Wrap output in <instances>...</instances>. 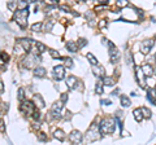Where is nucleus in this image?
<instances>
[{
    "label": "nucleus",
    "mask_w": 156,
    "mask_h": 145,
    "mask_svg": "<svg viewBox=\"0 0 156 145\" xmlns=\"http://www.w3.org/2000/svg\"><path fill=\"white\" fill-rule=\"evenodd\" d=\"M99 127H100V132L103 135H112L115 132V127H116V122L115 118L112 117H105L99 122Z\"/></svg>",
    "instance_id": "f257e3e1"
},
{
    "label": "nucleus",
    "mask_w": 156,
    "mask_h": 145,
    "mask_svg": "<svg viewBox=\"0 0 156 145\" xmlns=\"http://www.w3.org/2000/svg\"><path fill=\"white\" fill-rule=\"evenodd\" d=\"M27 17H29V9H17L13 15V18L22 29L27 26Z\"/></svg>",
    "instance_id": "f03ea898"
},
{
    "label": "nucleus",
    "mask_w": 156,
    "mask_h": 145,
    "mask_svg": "<svg viewBox=\"0 0 156 145\" xmlns=\"http://www.w3.org/2000/svg\"><path fill=\"white\" fill-rule=\"evenodd\" d=\"M100 136H102L100 127H99L96 123H93V125L88 127V130L86 131L85 140H86V141H95V140H98Z\"/></svg>",
    "instance_id": "7ed1b4c3"
},
{
    "label": "nucleus",
    "mask_w": 156,
    "mask_h": 145,
    "mask_svg": "<svg viewBox=\"0 0 156 145\" xmlns=\"http://www.w3.org/2000/svg\"><path fill=\"white\" fill-rule=\"evenodd\" d=\"M35 110H37V109H35V105H34L33 101L26 100V101L21 102V105H20V111L24 115H33Z\"/></svg>",
    "instance_id": "20e7f679"
},
{
    "label": "nucleus",
    "mask_w": 156,
    "mask_h": 145,
    "mask_svg": "<svg viewBox=\"0 0 156 145\" xmlns=\"http://www.w3.org/2000/svg\"><path fill=\"white\" fill-rule=\"evenodd\" d=\"M68 139H69V141H70L72 144H74V145H78V144H81V143H82V140L85 139V136H83L82 133H81L78 130H73L72 132L69 133Z\"/></svg>",
    "instance_id": "39448f33"
},
{
    "label": "nucleus",
    "mask_w": 156,
    "mask_h": 145,
    "mask_svg": "<svg viewBox=\"0 0 156 145\" xmlns=\"http://www.w3.org/2000/svg\"><path fill=\"white\" fill-rule=\"evenodd\" d=\"M64 108V102L61 101H57L52 105L51 108V115L54 117V119H60L61 118V110Z\"/></svg>",
    "instance_id": "423d86ee"
},
{
    "label": "nucleus",
    "mask_w": 156,
    "mask_h": 145,
    "mask_svg": "<svg viewBox=\"0 0 156 145\" xmlns=\"http://www.w3.org/2000/svg\"><path fill=\"white\" fill-rule=\"evenodd\" d=\"M154 43H155L154 39H144L141 43V52L143 55H148L151 52L152 47H154Z\"/></svg>",
    "instance_id": "0eeeda50"
},
{
    "label": "nucleus",
    "mask_w": 156,
    "mask_h": 145,
    "mask_svg": "<svg viewBox=\"0 0 156 145\" xmlns=\"http://www.w3.org/2000/svg\"><path fill=\"white\" fill-rule=\"evenodd\" d=\"M135 78H137V82L139 83V86L142 88L146 87V84H147V77L143 74V71H142V69L139 68V66H137V68H135Z\"/></svg>",
    "instance_id": "6e6552de"
},
{
    "label": "nucleus",
    "mask_w": 156,
    "mask_h": 145,
    "mask_svg": "<svg viewBox=\"0 0 156 145\" xmlns=\"http://www.w3.org/2000/svg\"><path fill=\"white\" fill-rule=\"evenodd\" d=\"M17 43L22 47V49L25 52H30L31 51V45H33L34 42L30 40V39H27V38H20L18 40H17Z\"/></svg>",
    "instance_id": "1a4fd4ad"
},
{
    "label": "nucleus",
    "mask_w": 156,
    "mask_h": 145,
    "mask_svg": "<svg viewBox=\"0 0 156 145\" xmlns=\"http://www.w3.org/2000/svg\"><path fill=\"white\" fill-rule=\"evenodd\" d=\"M54 74H55V79L57 80H63L65 78V66L63 65H57L54 68Z\"/></svg>",
    "instance_id": "9d476101"
},
{
    "label": "nucleus",
    "mask_w": 156,
    "mask_h": 145,
    "mask_svg": "<svg viewBox=\"0 0 156 145\" xmlns=\"http://www.w3.org/2000/svg\"><path fill=\"white\" fill-rule=\"evenodd\" d=\"M120 60V51L117 47H113L109 49V61L112 63H117Z\"/></svg>",
    "instance_id": "9b49d317"
},
{
    "label": "nucleus",
    "mask_w": 156,
    "mask_h": 145,
    "mask_svg": "<svg viewBox=\"0 0 156 145\" xmlns=\"http://www.w3.org/2000/svg\"><path fill=\"white\" fill-rule=\"evenodd\" d=\"M65 82H66V87H68L69 90H76V87H77V84H78V82H79V80L77 79V77L69 75V77L65 79Z\"/></svg>",
    "instance_id": "f8f14e48"
},
{
    "label": "nucleus",
    "mask_w": 156,
    "mask_h": 145,
    "mask_svg": "<svg viewBox=\"0 0 156 145\" xmlns=\"http://www.w3.org/2000/svg\"><path fill=\"white\" fill-rule=\"evenodd\" d=\"M142 71H143V74L146 75L147 78H150L152 75H155V71H154V66L150 65V63H143V65L141 66Z\"/></svg>",
    "instance_id": "ddd939ff"
},
{
    "label": "nucleus",
    "mask_w": 156,
    "mask_h": 145,
    "mask_svg": "<svg viewBox=\"0 0 156 145\" xmlns=\"http://www.w3.org/2000/svg\"><path fill=\"white\" fill-rule=\"evenodd\" d=\"M33 102H34V105H35V108L38 109H43L44 108V100H43V97L40 96V95H38V93H35L34 96H33Z\"/></svg>",
    "instance_id": "4468645a"
},
{
    "label": "nucleus",
    "mask_w": 156,
    "mask_h": 145,
    "mask_svg": "<svg viewBox=\"0 0 156 145\" xmlns=\"http://www.w3.org/2000/svg\"><path fill=\"white\" fill-rule=\"evenodd\" d=\"M91 70H93V73H94V75L95 77H98V78H104L105 75V70H104V68H103L102 65H95V66H91Z\"/></svg>",
    "instance_id": "2eb2a0df"
},
{
    "label": "nucleus",
    "mask_w": 156,
    "mask_h": 145,
    "mask_svg": "<svg viewBox=\"0 0 156 145\" xmlns=\"http://www.w3.org/2000/svg\"><path fill=\"white\" fill-rule=\"evenodd\" d=\"M46 74H47V70H46L43 66H37V68L34 69V75L37 78H43Z\"/></svg>",
    "instance_id": "dca6fc26"
},
{
    "label": "nucleus",
    "mask_w": 156,
    "mask_h": 145,
    "mask_svg": "<svg viewBox=\"0 0 156 145\" xmlns=\"http://www.w3.org/2000/svg\"><path fill=\"white\" fill-rule=\"evenodd\" d=\"M54 26H55V21L54 20H47L43 23V30L46 33H51L52 29H54Z\"/></svg>",
    "instance_id": "f3484780"
},
{
    "label": "nucleus",
    "mask_w": 156,
    "mask_h": 145,
    "mask_svg": "<svg viewBox=\"0 0 156 145\" xmlns=\"http://www.w3.org/2000/svg\"><path fill=\"white\" fill-rule=\"evenodd\" d=\"M65 48L68 49V51L70 52H77L78 49V44L76 43V42H72V40H69V42H66V44H65Z\"/></svg>",
    "instance_id": "a211bd4d"
},
{
    "label": "nucleus",
    "mask_w": 156,
    "mask_h": 145,
    "mask_svg": "<svg viewBox=\"0 0 156 145\" xmlns=\"http://www.w3.org/2000/svg\"><path fill=\"white\" fill-rule=\"evenodd\" d=\"M120 101H121V105L124 108H129L130 105H132V100H130V97H127L126 95H121V96H120Z\"/></svg>",
    "instance_id": "6ab92c4d"
},
{
    "label": "nucleus",
    "mask_w": 156,
    "mask_h": 145,
    "mask_svg": "<svg viewBox=\"0 0 156 145\" xmlns=\"http://www.w3.org/2000/svg\"><path fill=\"white\" fill-rule=\"evenodd\" d=\"M65 132L61 130V128H57V130H55L54 131V137L55 139H57V140H60V141H63V140H65Z\"/></svg>",
    "instance_id": "aec40b11"
},
{
    "label": "nucleus",
    "mask_w": 156,
    "mask_h": 145,
    "mask_svg": "<svg viewBox=\"0 0 156 145\" xmlns=\"http://www.w3.org/2000/svg\"><path fill=\"white\" fill-rule=\"evenodd\" d=\"M133 115H134V118H135V121L137 122H141V121H143V114H142V110H141V108H138V109H134L133 110Z\"/></svg>",
    "instance_id": "412c9836"
},
{
    "label": "nucleus",
    "mask_w": 156,
    "mask_h": 145,
    "mask_svg": "<svg viewBox=\"0 0 156 145\" xmlns=\"http://www.w3.org/2000/svg\"><path fill=\"white\" fill-rule=\"evenodd\" d=\"M102 82L104 86H108V87H113L115 86V79H113L112 77H104L102 79Z\"/></svg>",
    "instance_id": "4be33fe9"
},
{
    "label": "nucleus",
    "mask_w": 156,
    "mask_h": 145,
    "mask_svg": "<svg viewBox=\"0 0 156 145\" xmlns=\"http://www.w3.org/2000/svg\"><path fill=\"white\" fill-rule=\"evenodd\" d=\"M17 98H18L21 102L26 101V95H25V90H24V88H18V91H17Z\"/></svg>",
    "instance_id": "5701e85b"
},
{
    "label": "nucleus",
    "mask_w": 156,
    "mask_h": 145,
    "mask_svg": "<svg viewBox=\"0 0 156 145\" xmlns=\"http://www.w3.org/2000/svg\"><path fill=\"white\" fill-rule=\"evenodd\" d=\"M86 57H87V60H88V62L91 63V66L98 65V60H96V57H95L93 53H90V52H88V53L86 55Z\"/></svg>",
    "instance_id": "b1692460"
},
{
    "label": "nucleus",
    "mask_w": 156,
    "mask_h": 145,
    "mask_svg": "<svg viewBox=\"0 0 156 145\" xmlns=\"http://www.w3.org/2000/svg\"><path fill=\"white\" fill-rule=\"evenodd\" d=\"M42 29H43V22H37V23L31 25V30H33L34 33H40Z\"/></svg>",
    "instance_id": "393cba45"
},
{
    "label": "nucleus",
    "mask_w": 156,
    "mask_h": 145,
    "mask_svg": "<svg viewBox=\"0 0 156 145\" xmlns=\"http://www.w3.org/2000/svg\"><path fill=\"white\" fill-rule=\"evenodd\" d=\"M7 8H8L9 10L16 12L17 8H18V3H17V1H8V3H7Z\"/></svg>",
    "instance_id": "a878e982"
},
{
    "label": "nucleus",
    "mask_w": 156,
    "mask_h": 145,
    "mask_svg": "<svg viewBox=\"0 0 156 145\" xmlns=\"http://www.w3.org/2000/svg\"><path fill=\"white\" fill-rule=\"evenodd\" d=\"M35 47H37V51L39 52V55L43 53L46 49H47V47H46L43 43H40V42H37V43H35Z\"/></svg>",
    "instance_id": "bb28decb"
},
{
    "label": "nucleus",
    "mask_w": 156,
    "mask_h": 145,
    "mask_svg": "<svg viewBox=\"0 0 156 145\" xmlns=\"http://www.w3.org/2000/svg\"><path fill=\"white\" fill-rule=\"evenodd\" d=\"M141 110H142V114H143V118H151V110L148 108L146 106H142L141 108Z\"/></svg>",
    "instance_id": "cd10ccee"
},
{
    "label": "nucleus",
    "mask_w": 156,
    "mask_h": 145,
    "mask_svg": "<svg viewBox=\"0 0 156 145\" xmlns=\"http://www.w3.org/2000/svg\"><path fill=\"white\" fill-rule=\"evenodd\" d=\"M148 100H151V101H154V98L156 97V88H150V90H148Z\"/></svg>",
    "instance_id": "c85d7f7f"
},
{
    "label": "nucleus",
    "mask_w": 156,
    "mask_h": 145,
    "mask_svg": "<svg viewBox=\"0 0 156 145\" xmlns=\"http://www.w3.org/2000/svg\"><path fill=\"white\" fill-rule=\"evenodd\" d=\"M103 82H98L96 83V86H95V93L96 95H102L103 93Z\"/></svg>",
    "instance_id": "c756f323"
},
{
    "label": "nucleus",
    "mask_w": 156,
    "mask_h": 145,
    "mask_svg": "<svg viewBox=\"0 0 156 145\" xmlns=\"http://www.w3.org/2000/svg\"><path fill=\"white\" fill-rule=\"evenodd\" d=\"M77 44H78V48H83L85 47V45H86L87 44V40H86V39H85V38H79V39H78V40H77Z\"/></svg>",
    "instance_id": "7c9ffc66"
},
{
    "label": "nucleus",
    "mask_w": 156,
    "mask_h": 145,
    "mask_svg": "<svg viewBox=\"0 0 156 145\" xmlns=\"http://www.w3.org/2000/svg\"><path fill=\"white\" fill-rule=\"evenodd\" d=\"M64 60V63H65V66L66 68H73V60L72 58H69V57H65V58H63Z\"/></svg>",
    "instance_id": "2f4dec72"
},
{
    "label": "nucleus",
    "mask_w": 156,
    "mask_h": 145,
    "mask_svg": "<svg viewBox=\"0 0 156 145\" xmlns=\"http://www.w3.org/2000/svg\"><path fill=\"white\" fill-rule=\"evenodd\" d=\"M49 53H51V56H52L54 58H59V60H61V56H60L59 51H56V49H49Z\"/></svg>",
    "instance_id": "473e14b6"
},
{
    "label": "nucleus",
    "mask_w": 156,
    "mask_h": 145,
    "mask_svg": "<svg viewBox=\"0 0 156 145\" xmlns=\"http://www.w3.org/2000/svg\"><path fill=\"white\" fill-rule=\"evenodd\" d=\"M125 57H126V62L127 63H133V55L130 53V52H126Z\"/></svg>",
    "instance_id": "72a5a7b5"
},
{
    "label": "nucleus",
    "mask_w": 156,
    "mask_h": 145,
    "mask_svg": "<svg viewBox=\"0 0 156 145\" xmlns=\"http://www.w3.org/2000/svg\"><path fill=\"white\" fill-rule=\"evenodd\" d=\"M85 16H86L87 20H90V22H93V21H94V13L90 12V10H87V12L85 13Z\"/></svg>",
    "instance_id": "f704fd0d"
},
{
    "label": "nucleus",
    "mask_w": 156,
    "mask_h": 145,
    "mask_svg": "<svg viewBox=\"0 0 156 145\" xmlns=\"http://www.w3.org/2000/svg\"><path fill=\"white\" fill-rule=\"evenodd\" d=\"M33 118L35 119V121H38V122H39V119H40V113H39V110H38V109L34 111V114H33Z\"/></svg>",
    "instance_id": "c9c22d12"
},
{
    "label": "nucleus",
    "mask_w": 156,
    "mask_h": 145,
    "mask_svg": "<svg viewBox=\"0 0 156 145\" xmlns=\"http://www.w3.org/2000/svg\"><path fill=\"white\" fill-rule=\"evenodd\" d=\"M27 3L26 1H18V9H26Z\"/></svg>",
    "instance_id": "e433bc0d"
},
{
    "label": "nucleus",
    "mask_w": 156,
    "mask_h": 145,
    "mask_svg": "<svg viewBox=\"0 0 156 145\" xmlns=\"http://www.w3.org/2000/svg\"><path fill=\"white\" fill-rule=\"evenodd\" d=\"M66 100H68V93H61V96H60V101L66 102Z\"/></svg>",
    "instance_id": "4c0bfd02"
},
{
    "label": "nucleus",
    "mask_w": 156,
    "mask_h": 145,
    "mask_svg": "<svg viewBox=\"0 0 156 145\" xmlns=\"http://www.w3.org/2000/svg\"><path fill=\"white\" fill-rule=\"evenodd\" d=\"M38 139L40 140V141H47V137H46V133H43V132H40L38 135Z\"/></svg>",
    "instance_id": "58836bf2"
},
{
    "label": "nucleus",
    "mask_w": 156,
    "mask_h": 145,
    "mask_svg": "<svg viewBox=\"0 0 156 145\" xmlns=\"http://www.w3.org/2000/svg\"><path fill=\"white\" fill-rule=\"evenodd\" d=\"M4 60L5 61H8L9 57H8V55H7L5 52H1V63H4Z\"/></svg>",
    "instance_id": "ea45409f"
},
{
    "label": "nucleus",
    "mask_w": 156,
    "mask_h": 145,
    "mask_svg": "<svg viewBox=\"0 0 156 145\" xmlns=\"http://www.w3.org/2000/svg\"><path fill=\"white\" fill-rule=\"evenodd\" d=\"M117 7H120V8H121V7H127V1H126V0H122V1H117Z\"/></svg>",
    "instance_id": "a19ab883"
},
{
    "label": "nucleus",
    "mask_w": 156,
    "mask_h": 145,
    "mask_svg": "<svg viewBox=\"0 0 156 145\" xmlns=\"http://www.w3.org/2000/svg\"><path fill=\"white\" fill-rule=\"evenodd\" d=\"M105 26H107V21H105V20H102L100 23H99V27H102V29H103V27H105Z\"/></svg>",
    "instance_id": "79ce46f5"
},
{
    "label": "nucleus",
    "mask_w": 156,
    "mask_h": 145,
    "mask_svg": "<svg viewBox=\"0 0 156 145\" xmlns=\"http://www.w3.org/2000/svg\"><path fill=\"white\" fill-rule=\"evenodd\" d=\"M100 104H102V105H111L112 101H111V100H102Z\"/></svg>",
    "instance_id": "37998d69"
},
{
    "label": "nucleus",
    "mask_w": 156,
    "mask_h": 145,
    "mask_svg": "<svg viewBox=\"0 0 156 145\" xmlns=\"http://www.w3.org/2000/svg\"><path fill=\"white\" fill-rule=\"evenodd\" d=\"M59 8L61 10H66V12H69V7H66V5H60Z\"/></svg>",
    "instance_id": "c03bdc74"
},
{
    "label": "nucleus",
    "mask_w": 156,
    "mask_h": 145,
    "mask_svg": "<svg viewBox=\"0 0 156 145\" xmlns=\"http://www.w3.org/2000/svg\"><path fill=\"white\" fill-rule=\"evenodd\" d=\"M65 118H66V119H70V118H72V113H70V111H66V113H65Z\"/></svg>",
    "instance_id": "a18cd8bd"
},
{
    "label": "nucleus",
    "mask_w": 156,
    "mask_h": 145,
    "mask_svg": "<svg viewBox=\"0 0 156 145\" xmlns=\"http://www.w3.org/2000/svg\"><path fill=\"white\" fill-rule=\"evenodd\" d=\"M0 91H1V93L4 92V83L3 82H0Z\"/></svg>",
    "instance_id": "49530a36"
},
{
    "label": "nucleus",
    "mask_w": 156,
    "mask_h": 145,
    "mask_svg": "<svg viewBox=\"0 0 156 145\" xmlns=\"http://www.w3.org/2000/svg\"><path fill=\"white\" fill-rule=\"evenodd\" d=\"M1 132H4V122L1 121Z\"/></svg>",
    "instance_id": "de8ad7c7"
},
{
    "label": "nucleus",
    "mask_w": 156,
    "mask_h": 145,
    "mask_svg": "<svg viewBox=\"0 0 156 145\" xmlns=\"http://www.w3.org/2000/svg\"><path fill=\"white\" fill-rule=\"evenodd\" d=\"M154 71H155V75H156V65L154 66Z\"/></svg>",
    "instance_id": "09e8293b"
},
{
    "label": "nucleus",
    "mask_w": 156,
    "mask_h": 145,
    "mask_svg": "<svg viewBox=\"0 0 156 145\" xmlns=\"http://www.w3.org/2000/svg\"><path fill=\"white\" fill-rule=\"evenodd\" d=\"M154 57H155V60H156V55H155V56H154Z\"/></svg>",
    "instance_id": "8fccbe9b"
}]
</instances>
